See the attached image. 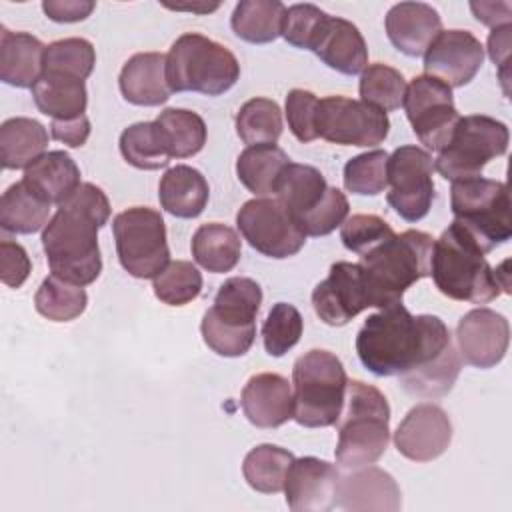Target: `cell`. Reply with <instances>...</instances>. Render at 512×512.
Returning <instances> with one entry per match:
<instances>
[{
    "mask_svg": "<svg viewBox=\"0 0 512 512\" xmlns=\"http://www.w3.org/2000/svg\"><path fill=\"white\" fill-rule=\"evenodd\" d=\"M356 352L368 372L398 376L410 396L426 400L446 396L462 370L448 326L432 314H410L402 302L366 318Z\"/></svg>",
    "mask_w": 512,
    "mask_h": 512,
    "instance_id": "obj_1",
    "label": "cell"
},
{
    "mask_svg": "<svg viewBox=\"0 0 512 512\" xmlns=\"http://www.w3.org/2000/svg\"><path fill=\"white\" fill-rule=\"evenodd\" d=\"M110 220V200L92 182H82L42 230V248L52 276L74 286L92 284L102 272L98 230Z\"/></svg>",
    "mask_w": 512,
    "mask_h": 512,
    "instance_id": "obj_2",
    "label": "cell"
},
{
    "mask_svg": "<svg viewBox=\"0 0 512 512\" xmlns=\"http://www.w3.org/2000/svg\"><path fill=\"white\" fill-rule=\"evenodd\" d=\"M430 276L444 296L458 302L486 304L504 292L486 252L458 222L434 240Z\"/></svg>",
    "mask_w": 512,
    "mask_h": 512,
    "instance_id": "obj_3",
    "label": "cell"
},
{
    "mask_svg": "<svg viewBox=\"0 0 512 512\" xmlns=\"http://www.w3.org/2000/svg\"><path fill=\"white\" fill-rule=\"evenodd\" d=\"M434 238L422 230L392 234L360 256V268L368 284L374 308L402 302L404 292L430 276Z\"/></svg>",
    "mask_w": 512,
    "mask_h": 512,
    "instance_id": "obj_4",
    "label": "cell"
},
{
    "mask_svg": "<svg viewBox=\"0 0 512 512\" xmlns=\"http://www.w3.org/2000/svg\"><path fill=\"white\" fill-rule=\"evenodd\" d=\"M346 412L338 418L336 462L356 470L380 460L390 442V406L372 384L350 380L346 388Z\"/></svg>",
    "mask_w": 512,
    "mask_h": 512,
    "instance_id": "obj_5",
    "label": "cell"
},
{
    "mask_svg": "<svg viewBox=\"0 0 512 512\" xmlns=\"http://www.w3.org/2000/svg\"><path fill=\"white\" fill-rule=\"evenodd\" d=\"M262 304V288L246 276L224 280L212 308L202 316L200 332L206 346L224 358L244 356L256 338V314Z\"/></svg>",
    "mask_w": 512,
    "mask_h": 512,
    "instance_id": "obj_6",
    "label": "cell"
},
{
    "mask_svg": "<svg viewBox=\"0 0 512 512\" xmlns=\"http://www.w3.org/2000/svg\"><path fill=\"white\" fill-rule=\"evenodd\" d=\"M240 78L238 58L222 44L198 32L174 40L166 54V80L172 92L220 96Z\"/></svg>",
    "mask_w": 512,
    "mask_h": 512,
    "instance_id": "obj_7",
    "label": "cell"
},
{
    "mask_svg": "<svg viewBox=\"0 0 512 512\" xmlns=\"http://www.w3.org/2000/svg\"><path fill=\"white\" fill-rule=\"evenodd\" d=\"M294 420L304 428L334 426L344 410L348 376L340 358L314 348L292 368Z\"/></svg>",
    "mask_w": 512,
    "mask_h": 512,
    "instance_id": "obj_8",
    "label": "cell"
},
{
    "mask_svg": "<svg viewBox=\"0 0 512 512\" xmlns=\"http://www.w3.org/2000/svg\"><path fill=\"white\" fill-rule=\"evenodd\" d=\"M450 206L458 222L488 254L512 236L508 186L490 178H466L452 182Z\"/></svg>",
    "mask_w": 512,
    "mask_h": 512,
    "instance_id": "obj_9",
    "label": "cell"
},
{
    "mask_svg": "<svg viewBox=\"0 0 512 512\" xmlns=\"http://www.w3.org/2000/svg\"><path fill=\"white\" fill-rule=\"evenodd\" d=\"M508 126L484 114H470L460 118L450 142L438 152L434 168L444 180L456 182L476 178L484 166L506 154Z\"/></svg>",
    "mask_w": 512,
    "mask_h": 512,
    "instance_id": "obj_10",
    "label": "cell"
},
{
    "mask_svg": "<svg viewBox=\"0 0 512 512\" xmlns=\"http://www.w3.org/2000/svg\"><path fill=\"white\" fill-rule=\"evenodd\" d=\"M112 232L122 268L134 278H156L170 262L166 224L158 210L134 206L114 216Z\"/></svg>",
    "mask_w": 512,
    "mask_h": 512,
    "instance_id": "obj_11",
    "label": "cell"
},
{
    "mask_svg": "<svg viewBox=\"0 0 512 512\" xmlns=\"http://www.w3.org/2000/svg\"><path fill=\"white\" fill-rule=\"evenodd\" d=\"M242 238L268 258H290L306 242V234L278 198H252L236 214Z\"/></svg>",
    "mask_w": 512,
    "mask_h": 512,
    "instance_id": "obj_12",
    "label": "cell"
},
{
    "mask_svg": "<svg viewBox=\"0 0 512 512\" xmlns=\"http://www.w3.org/2000/svg\"><path fill=\"white\" fill-rule=\"evenodd\" d=\"M402 106L418 140L436 152L450 142L462 118L454 106L452 88L428 74L416 76L406 86Z\"/></svg>",
    "mask_w": 512,
    "mask_h": 512,
    "instance_id": "obj_13",
    "label": "cell"
},
{
    "mask_svg": "<svg viewBox=\"0 0 512 512\" xmlns=\"http://www.w3.org/2000/svg\"><path fill=\"white\" fill-rule=\"evenodd\" d=\"M386 196L394 212L406 222L422 220L434 202V160L418 146H400L388 156Z\"/></svg>",
    "mask_w": 512,
    "mask_h": 512,
    "instance_id": "obj_14",
    "label": "cell"
},
{
    "mask_svg": "<svg viewBox=\"0 0 512 512\" xmlns=\"http://www.w3.org/2000/svg\"><path fill=\"white\" fill-rule=\"evenodd\" d=\"M318 136L342 146L372 148L386 140L390 120L386 112L346 96H326L318 100Z\"/></svg>",
    "mask_w": 512,
    "mask_h": 512,
    "instance_id": "obj_15",
    "label": "cell"
},
{
    "mask_svg": "<svg viewBox=\"0 0 512 512\" xmlns=\"http://www.w3.org/2000/svg\"><path fill=\"white\" fill-rule=\"evenodd\" d=\"M316 316L328 326H344L372 306L368 284L358 262H336L312 292Z\"/></svg>",
    "mask_w": 512,
    "mask_h": 512,
    "instance_id": "obj_16",
    "label": "cell"
},
{
    "mask_svg": "<svg viewBox=\"0 0 512 512\" xmlns=\"http://www.w3.org/2000/svg\"><path fill=\"white\" fill-rule=\"evenodd\" d=\"M484 62V46L468 30H442L424 52V72L450 88L474 80Z\"/></svg>",
    "mask_w": 512,
    "mask_h": 512,
    "instance_id": "obj_17",
    "label": "cell"
},
{
    "mask_svg": "<svg viewBox=\"0 0 512 512\" xmlns=\"http://www.w3.org/2000/svg\"><path fill=\"white\" fill-rule=\"evenodd\" d=\"M450 442L452 422L448 414L432 402L410 408L394 432L396 450L412 462L436 460L448 450Z\"/></svg>",
    "mask_w": 512,
    "mask_h": 512,
    "instance_id": "obj_18",
    "label": "cell"
},
{
    "mask_svg": "<svg viewBox=\"0 0 512 512\" xmlns=\"http://www.w3.org/2000/svg\"><path fill=\"white\" fill-rule=\"evenodd\" d=\"M458 354L474 368H494L506 356L510 342V326L506 316L490 308H474L466 312L456 326Z\"/></svg>",
    "mask_w": 512,
    "mask_h": 512,
    "instance_id": "obj_19",
    "label": "cell"
},
{
    "mask_svg": "<svg viewBox=\"0 0 512 512\" xmlns=\"http://www.w3.org/2000/svg\"><path fill=\"white\" fill-rule=\"evenodd\" d=\"M340 472L316 456L294 458L284 480L286 504L292 512H328L336 506Z\"/></svg>",
    "mask_w": 512,
    "mask_h": 512,
    "instance_id": "obj_20",
    "label": "cell"
},
{
    "mask_svg": "<svg viewBox=\"0 0 512 512\" xmlns=\"http://www.w3.org/2000/svg\"><path fill=\"white\" fill-rule=\"evenodd\" d=\"M336 506L348 512H398L402 494L392 474L368 464L340 476Z\"/></svg>",
    "mask_w": 512,
    "mask_h": 512,
    "instance_id": "obj_21",
    "label": "cell"
},
{
    "mask_svg": "<svg viewBox=\"0 0 512 512\" xmlns=\"http://www.w3.org/2000/svg\"><path fill=\"white\" fill-rule=\"evenodd\" d=\"M240 404L248 422L258 428H278L294 418L290 382L274 372L254 374L242 388Z\"/></svg>",
    "mask_w": 512,
    "mask_h": 512,
    "instance_id": "obj_22",
    "label": "cell"
},
{
    "mask_svg": "<svg viewBox=\"0 0 512 512\" xmlns=\"http://www.w3.org/2000/svg\"><path fill=\"white\" fill-rule=\"evenodd\" d=\"M384 28L398 52L418 58L442 32V18L426 2H400L388 10Z\"/></svg>",
    "mask_w": 512,
    "mask_h": 512,
    "instance_id": "obj_23",
    "label": "cell"
},
{
    "mask_svg": "<svg viewBox=\"0 0 512 512\" xmlns=\"http://www.w3.org/2000/svg\"><path fill=\"white\" fill-rule=\"evenodd\" d=\"M328 68L354 76L368 66V48L356 24L340 16H326L310 48Z\"/></svg>",
    "mask_w": 512,
    "mask_h": 512,
    "instance_id": "obj_24",
    "label": "cell"
},
{
    "mask_svg": "<svg viewBox=\"0 0 512 512\" xmlns=\"http://www.w3.org/2000/svg\"><path fill=\"white\" fill-rule=\"evenodd\" d=\"M120 92L126 102L134 106H160L172 90L166 80V54L138 52L130 56L118 78Z\"/></svg>",
    "mask_w": 512,
    "mask_h": 512,
    "instance_id": "obj_25",
    "label": "cell"
},
{
    "mask_svg": "<svg viewBox=\"0 0 512 512\" xmlns=\"http://www.w3.org/2000/svg\"><path fill=\"white\" fill-rule=\"evenodd\" d=\"M46 46L28 32L0 30V80L16 88H34L44 74Z\"/></svg>",
    "mask_w": 512,
    "mask_h": 512,
    "instance_id": "obj_26",
    "label": "cell"
},
{
    "mask_svg": "<svg viewBox=\"0 0 512 512\" xmlns=\"http://www.w3.org/2000/svg\"><path fill=\"white\" fill-rule=\"evenodd\" d=\"M160 206L176 218H196L204 212L210 188L200 170L176 164L164 172L158 184Z\"/></svg>",
    "mask_w": 512,
    "mask_h": 512,
    "instance_id": "obj_27",
    "label": "cell"
},
{
    "mask_svg": "<svg viewBox=\"0 0 512 512\" xmlns=\"http://www.w3.org/2000/svg\"><path fill=\"white\" fill-rule=\"evenodd\" d=\"M34 192H38L50 204H62L68 200L80 182V168L72 156L64 150H52L40 156L24 170L22 178Z\"/></svg>",
    "mask_w": 512,
    "mask_h": 512,
    "instance_id": "obj_28",
    "label": "cell"
},
{
    "mask_svg": "<svg viewBox=\"0 0 512 512\" xmlns=\"http://www.w3.org/2000/svg\"><path fill=\"white\" fill-rule=\"evenodd\" d=\"M36 108L52 120H74L84 116L88 92L84 80L62 72H44L32 88Z\"/></svg>",
    "mask_w": 512,
    "mask_h": 512,
    "instance_id": "obj_29",
    "label": "cell"
},
{
    "mask_svg": "<svg viewBox=\"0 0 512 512\" xmlns=\"http://www.w3.org/2000/svg\"><path fill=\"white\" fill-rule=\"evenodd\" d=\"M326 192L328 184L322 172L314 166L298 162H288L274 186L276 198L288 208L296 222L312 212L324 200Z\"/></svg>",
    "mask_w": 512,
    "mask_h": 512,
    "instance_id": "obj_30",
    "label": "cell"
},
{
    "mask_svg": "<svg viewBox=\"0 0 512 512\" xmlns=\"http://www.w3.org/2000/svg\"><path fill=\"white\" fill-rule=\"evenodd\" d=\"M48 146L46 128L26 116L8 118L0 126V162L6 170H20L34 164Z\"/></svg>",
    "mask_w": 512,
    "mask_h": 512,
    "instance_id": "obj_31",
    "label": "cell"
},
{
    "mask_svg": "<svg viewBox=\"0 0 512 512\" xmlns=\"http://www.w3.org/2000/svg\"><path fill=\"white\" fill-rule=\"evenodd\" d=\"M50 206V202L20 180L0 198V228L10 234H34L50 222Z\"/></svg>",
    "mask_w": 512,
    "mask_h": 512,
    "instance_id": "obj_32",
    "label": "cell"
},
{
    "mask_svg": "<svg viewBox=\"0 0 512 512\" xmlns=\"http://www.w3.org/2000/svg\"><path fill=\"white\" fill-rule=\"evenodd\" d=\"M190 248L196 264L212 274L230 272L242 256V240L238 232L220 222L202 224L194 232Z\"/></svg>",
    "mask_w": 512,
    "mask_h": 512,
    "instance_id": "obj_33",
    "label": "cell"
},
{
    "mask_svg": "<svg viewBox=\"0 0 512 512\" xmlns=\"http://www.w3.org/2000/svg\"><path fill=\"white\" fill-rule=\"evenodd\" d=\"M286 10L278 0H242L232 12L230 26L244 42L268 44L282 36Z\"/></svg>",
    "mask_w": 512,
    "mask_h": 512,
    "instance_id": "obj_34",
    "label": "cell"
},
{
    "mask_svg": "<svg viewBox=\"0 0 512 512\" xmlns=\"http://www.w3.org/2000/svg\"><path fill=\"white\" fill-rule=\"evenodd\" d=\"M288 162V154L276 144L248 146L236 160V176L254 196H268L274 194L278 176Z\"/></svg>",
    "mask_w": 512,
    "mask_h": 512,
    "instance_id": "obj_35",
    "label": "cell"
},
{
    "mask_svg": "<svg viewBox=\"0 0 512 512\" xmlns=\"http://www.w3.org/2000/svg\"><path fill=\"white\" fill-rule=\"evenodd\" d=\"M292 462L294 454L286 448L276 444H260L246 454L242 474L252 490L262 494H278L284 490V480Z\"/></svg>",
    "mask_w": 512,
    "mask_h": 512,
    "instance_id": "obj_36",
    "label": "cell"
},
{
    "mask_svg": "<svg viewBox=\"0 0 512 512\" xmlns=\"http://www.w3.org/2000/svg\"><path fill=\"white\" fill-rule=\"evenodd\" d=\"M172 158H190L206 144V124L200 114L184 108H166L154 120Z\"/></svg>",
    "mask_w": 512,
    "mask_h": 512,
    "instance_id": "obj_37",
    "label": "cell"
},
{
    "mask_svg": "<svg viewBox=\"0 0 512 512\" xmlns=\"http://www.w3.org/2000/svg\"><path fill=\"white\" fill-rule=\"evenodd\" d=\"M118 144L124 160L140 170H158L172 160L156 122H136L124 128Z\"/></svg>",
    "mask_w": 512,
    "mask_h": 512,
    "instance_id": "obj_38",
    "label": "cell"
},
{
    "mask_svg": "<svg viewBox=\"0 0 512 512\" xmlns=\"http://www.w3.org/2000/svg\"><path fill=\"white\" fill-rule=\"evenodd\" d=\"M236 132L248 146L276 144L282 136V110L270 98H250L236 114Z\"/></svg>",
    "mask_w": 512,
    "mask_h": 512,
    "instance_id": "obj_39",
    "label": "cell"
},
{
    "mask_svg": "<svg viewBox=\"0 0 512 512\" xmlns=\"http://www.w3.org/2000/svg\"><path fill=\"white\" fill-rule=\"evenodd\" d=\"M34 306L38 314L52 322H72L86 310L88 294L82 286L48 276L34 296Z\"/></svg>",
    "mask_w": 512,
    "mask_h": 512,
    "instance_id": "obj_40",
    "label": "cell"
},
{
    "mask_svg": "<svg viewBox=\"0 0 512 512\" xmlns=\"http://www.w3.org/2000/svg\"><path fill=\"white\" fill-rule=\"evenodd\" d=\"M406 86L408 84L400 70L382 62H374L362 70L358 90L362 102L382 112H394L404 102Z\"/></svg>",
    "mask_w": 512,
    "mask_h": 512,
    "instance_id": "obj_41",
    "label": "cell"
},
{
    "mask_svg": "<svg viewBox=\"0 0 512 512\" xmlns=\"http://www.w3.org/2000/svg\"><path fill=\"white\" fill-rule=\"evenodd\" d=\"M154 294L168 306H184L202 292V274L188 260H174L154 278Z\"/></svg>",
    "mask_w": 512,
    "mask_h": 512,
    "instance_id": "obj_42",
    "label": "cell"
},
{
    "mask_svg": "<svg viewBox=\"0 0 512 512\" xmlns=\"http://www.w3.org/2000/svg\"><path fill=\"white\" fill-rule=\"evenodd\" d=\"M302 330L304 320L298 308L288 302H276L262 324V342L266 352L274 358L284 356L300 342Z\"/></svg>",
    "mask_w": 512,
    "mask_h": 512,
    "instance_id": "obj_43",
    "label": "cell"
},
{
    "mask_svg": "<svg viewBox=\"0 0 512 512\" xmlns=\"http://www.w3.org/2000/svg\"><path fill=\"white\" fill-rule=\"evenodd\" d=\"M96 64V52L86 38H64L46 46L44 72H62L86 80Z\"/></svg>",
    "mask_w": 512,
    "mask_h": 512,
    "instance_id": "obj_44",
    "label": "cell"
},
{
    "mask_svg": "<svg viewBox=\"0 0 512 512\" xmlns=\"http://www.w3.org/2000/svg\"><path fill=\"white\" fill-rule=\"evenodd\" d=\"M388 154L372 150L350 158L344 166V188L360 196H376L388 186Z\"/></svg>",
    "mask_w": 512,
    "mask_h": 512,
    "instance_id": "obj_45",
    "label": "cell"
},
{
    "mask_svg": "<svg viewBox=\"0 0 512 512\" xmlns=\"http://www.w3.org/2000/svg\"><path fill=\"white\" fill-rule=\"evenodd\" d=\"M392 234L394 230L390 228V224L376 214H354L348 220H344L340 228L342 244L358 256L366 254Z\"/></svg>",
    "mask_w": 512,
    "mask_h": 512,
    "instance_id": "obj_46",
    "label": "cell"
},
{
    "mask_svg": "<svg viewBox=\"0 0 512 512\" xmlns=\"http://www.w3.org/2000/svg\"><path fill=\"white\" fill-rule=\"evenodd\" d=\"M348 210L350 206L346 194L334 186H328L324 200L304 218H300L298 224L306 236H326L344 224Z\"/></svg>",
    "mask_w": 512,
    "mask_h": 512,
    "instance_id": "obj_47",
    "label": "cell"
},
{
    "mask_svg": "<svg viewBox=\"0 0 512 512\" xmlns=\"http://www.w3.org/2000/svg\"><path fill=\"white\" fill-rule=\"evenodd\" d=\"M326 16L328 14L314 4H292L286 10V18H284V28H282L284 40L294 48L310 50Z\"/></svg>",
    "mask_w": 512,
    "mask_h": 512,
    "instance_id": "obj_48",
    "label": "cell"
},
{
    "mask_svg": "<svg viewBox=\"0 0 512 512\" xmlns=\"http://www.w3.org/2000/svg\"><path fill=\"white\" fill-rule=\"evenodd\" d=\"M286 120L290 132L300 142H312L318 138V98L310 90L294 88L286 96Z\"/></svg>",
    "mask_w": 512,
    "mask_h": 512,
    "instance_id": "obj_49",
    "label": "cell"
},
{
    "mask_svg": "<svg viewBox=\"0 0 512 512\" xmlns=\"http://www.w3.org/2000/svg\"><path fill=\"white\" fill-rule=\"evenodd\" d=\"M32 264L26 250L12 240L0 242V278L8 288H20L30 276Z\"/></svg>",
    "mask_w": 512,
    "mask_h": 512,
    "instance_id": "obj_50",
    "label": "cell"
},
{
    "mask_svg": "<svg viewBox=\"0 0 512 512\" xmlns=\"http://www.w3.org/2000/svg\"><path fill=\"white\" fill-rule=\"evenodd\" d=\"M92 0H44L42 10L52 22L70 24L86 20L94 10Z\"/></svg>",
    "mask_w": 512,
    "mask_h": 512,
    "instance_id": "obj_51",
    "label": "cell"
},
{
    "mask_svg": "<svg viewBox=\"0 0 512 512\" xmlns=\"http://www.w3.org/2000/svg\"><path fill=\"white\" fill-rule=\"evenodd\" d=\"M90 120L88 116H80L74 120H52L50 124V134L54 140L70 146V148H80L86 144L90 136Z\"/></svg>",
    "mask_w": 512,
    "mask_h": 512,
    "instance_id": "obj_52",
    "label": "cell"
},
{
    "mask_svg": "<svg viewBox=\"0 0 512 512\" xmlns=\"http://www.w3.org/2000/svg\"><path fill=\"white\" fill-rule=\"evenodd\" d=\"M510 38H512V24L492 28L488 36V56L500 68V78L504 84H506V62L510 54Z\"/></svg>",
    "mask_w": 512,
    "mask_h": 512,
    "instance_id": "obj_53",
    "label": "cell"
},
{
    "mask_svg": "<svg viewBox=\"0 0 512 512\" xmlns=\"http://www.w3.org/2000/svg\"><path fill=\"white\" fill-rule=\"evenodd\" d=\"M470 10L478 22L490 28L510 24L512 16L510 2H470Z\"/></svg>",
    "mask_w": 512,
    "mask_h": 512,
    "instance_id": "obj_54",
    "label": "cell"
},
{
    "mask_svg": "<svg viewBox=\"0 0 512 512\" xmlns=\"http://www.w3.org/2000/svg\"><path fill=\"white\" fill-rule=\"evenodd\" d=\"M220 4H166V8L172 10H192V12H212L216 10Z\"/></svg>",
    "mask_w": 512,
    "mask_h": 512,
    "instance_id": "obj_55",
    "label": "cell"
}]
</instances>
